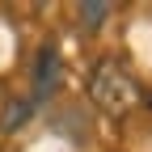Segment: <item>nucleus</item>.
Wrapping results in <instances>:
<instances>
[{"instance_id":"f257e3e1","label":"nucleus","mask_w":152,"mask_h":152,"mask_svg":"<svg viewBox=\"0 0 152 152\" xmlns=\"http://www.w3.org/2000/svg\"><path fill=\"white\" fill-rule=\"evenodd\" d=\"M89 97H93V106L102 114L127 118V114L140 106V85H135V76H131V68L123 59L106 55V59H97L93 72H89Z\"/></svg>"},{"instance_id":"f03ea898","label":"nucleus","mask_w":152,"mask_h":152,"mask_svg":"<svg viewBox=\"0 0 152 152\" xmlns=\"http://www.w3.org/2000/svg\"><path fill=\"white\" fill-rule=\"evenodd\" d=\"M59 76H64V59H59V47H38V55H34V93H30V110L34 106H42L55 89H59Z\"/></svg>"},{"instance_id":"7ed1b4c3","label":"nucleus","mask_w":152,"mask_h":152,"mask_svg":"<svg viewBox=\"0 0 152 152\" xmlns=\"http://www.w3.org/2000/svg\"><path fill=\"white\" fill-rule=\"evenodd\" d=\"M106 13H110L106 0H89V4H80V21L93 30V26H102V21H106Z\"/></svg>"}]
</instances>
